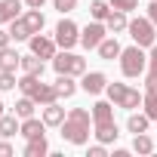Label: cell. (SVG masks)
<instances>
[{"mask_svg": "<svg viewBox=\"0 0 157 157\" xmlns=\"http://www.w3.org/2000/svg\"><path fill=\"white\" fill-rule=\"evenodd\" d=\"M111 3V10H123V13H132L136 6H139V0H108Z\"/></svg>", "mask_w": 157, "mask_h": 157, "instance_id": "31", "label": "cell"}, {"mask_svg": "<svg viewBox=\"0 0 157 157\" xmlns=\"http://www.w3.org/2000/svg\"><path fill=\"white\" fill-rule=\"evenodd\" d=\"M3 108H6V105H3V102H0V117H3Z\"/></svg>", "mask_w": 157, "mask_h": 157, "instance_id": "40", "label": "cell"}, {"mask_svg": "<svg viewBox=\"0 0 157 157\" xmlns=\"http://www.w3.org/2000/svg\"><path fill=\"white\" fill-rule=\"evenodd\" d=\"M120 71H123V77H139V74H145V71H148L145 46H139V43L126 46V49L120 52Z\"/></svg>", "mask_w": 157, "mask_h": 157, "instance_id": "3", "label": "cell"}, {"mask_svg": "<svg viewBox=\"0 0 157 157\" xmlns=\"http://www.w3.org/2000/svg\"><path fill=\"white\" fill-rule=\"evenodd\" d=\"M56 43H59L62 49H74L77 43H80V28H77L71 19H62V22L56 25Z\"/></svg>", "mask_w": 157, "mask_h": 157, "instance_id": "7", "label": "cell"}, {"mask_svg": "<svg viewBox=\"0 0 157 157\" xmlns=\"http://www.w3.org/2000/svg\"><path fill=\"white\" fill-rule=\"evenodd\" d=\"M111 120H114V102H96L93 105V126H102Z\"/></svg>", "mask_w": 157, "mask_h": 157, "instance_id": "12", "label": "cell"}, {"mask_svg": "<svg viewBox=\"0 0 157 157\" xmlns=\"http://www.w3.org/2000/svg\"><path fill=\"white\" fill-rule=\"evenodd\" d=\"M19 120H22L19 114H3V117H0V139H13V136L22 129Z\"/></svg>", "mask_w": 157, "mask_h": 157, "instance_id": "16", "label": "cell"}, {"mask_svg": "<svg viewBox=\"0 0 157 157\" xmlns=\"http://www.w3.org/2000/svg\"><path fill=\"white\" fill-rule=\"evenodd\" d=\"M120 52H123V46L117 43V37H105V40L99 43V56H102L105 62H114V59H120Z\"/></svg>", "mask_w": 157, "mask_h": 157, "instance_id": "15", "label": "cell"}, {"mask_svg": "<svg viewBox=\"0 0 157 157\" xmlns=\"http://www.w3.org/2000/svg\"><path fill=\"white\" fill-rule=\"evenodd\" d=\"M19 90H22L25 96H31L37 105H49V102H56V99H59L56 83H43L37 74H25L22 80H19Z\"/></svg>", "mask_w": 157, "mask_h": 157, "instance_id": "2", "label": "cell"}, {"mask_svg": "<svg viewBox=\"0 0 157 157\" xmlns=\"http://www.w3.org/2000/svg\"><path fill=\"white\" fill-rule=\"evenodd\" d=\"M148 123H151V117L148 114H129V120H126V129L136 136V132H148Z\"/></svg>", "mask_w": 157, "mask_h": 157, "instance_id": "25", "label": "cell"}, {"mask_svg": "<svg viewBox=\"0 0 157 157\" xmlns=\"http://www.w3.org/2000/svg\"><path fill=\"white\" fill-rule=\"evenodd\" d=\"M154 28H157V25H154L151 19H132L126 31H129L132 43H139V46H148V49H151V46H154V40H157Z\"/></svg>", "mask_w": 157, "mask_h": 157, "instance_id": "6", "label": "cell"}, {"mask_svg": "<svg viewBox=\"0 0 157 157\" xmlns=\"http://www.w3.org/2000/svg\"><path fill=\"white\" fill-rule=\"evenodd\" d=\"M145 90H157V77H154V74L145 77Z\"/></svg>", "mask_w": 157, "mask_h": 157, "instance_id": "38", "label": "cell"}, {"mask_svg": "<svg viewBox=\"0 0 157 157\" xmlns=\"http://www.w3.org/2000/svg\"><path fill=\"white\" fill-rule=\"evenodd\" d=\"M148 74H154L157 77V43L151 46V52H148Z\"/></svg>", "mask_w": 157, "mask_h": 157, "instance_id": "33", "label": "cell"}, {"mask_svg": "<svg viewBox=\"0 0 157 157\" xmlns=\"http://www.w3.org/2000/svg\"><path fill=\"white\" fill-rule=\"evenodd\" d=\"M80 86H83V93L99 96V93L108 90V77H105L102 71H86V74H83V80H80Z\"/></svg>", "mask_w": 157, "mask_h": 157, "instance_id": "10", "label": "cell"}, {"mask_svg": "<svg viewBox=\"0 0 157 157\" xmlns=\"http://www.w3.org/2000/svg\"><path fill=\"white\" fill-rule=\"evenodd\" d=\"M43 68H46V65H43L40 56H34V52H31V56H22V71H25V74H37V77H43Z\"/></svg>", "mask_w": 157, "mask_h": 157, "instance_id": "21", "label": "cell"}, {"mask_svg": "<svg viewBox=\"0 0 157 157\" xmlns=\"http://www.w3.org/2000/svg\"><path fill=\"white\" fill-rule=\"evenodd\" d=\"M13 154V145L10 142H0V157H10Z\"/></svg>", "mask_w": 157, "mask_h": 157, "instance_id": "37", "label": "cell"}, {"mask_svg": "<svg viewBox=\"0 0 157 157\" xmlns=\"http://www.w3.org/2000/svg\"><path fill=\"white\" fill-rule=\"evenodd\" d=\"M10 34H13V40H31V28H28V22L22 16L10 22Z\"/></svg>", "mask_w": 157, "mask_h": 157, "instance_id": "24", "label": "cell"}, {"mask_svg": "<svg viewBox=\"0 0 157 157\" xmlns=\"http://www.w3.org/2000/svg\"><path fill=\"white\" fill-rule=\"evenodd\" d=\"M22 19L28 22V28H31V34H40V31H43V25H46V16H43L40 10H28V13H25Z\"/></svg>", "mask_w": 157, "mask_h": 157, "instance_id": "23", "label": "cell"}, {"mask_svg": "<svg viewBox=\"0 0 157 157\" xmlns=\"http://www.w3.org/2000/svg\"><path fill=\"white\" fill-rule=\"evenodd\" d=\"M10 43H13V34H10V31H0V49L10 46Z\"/></svg>", "mask_w": 157, "mask_h": 157, "instance_id": "35", "label": "cell"}, {"mask_svg": "<svg viewBox=\"0 0 157 157\" xmlns=\"http://www.w3.org/2000/svg\"><path fill=\"white\" fill-rule=\"evenodd\" d=\"M108 13H111V3H105V0H93V3H90V16L96 22H105Z\"/></svg>", "mask_w": 157, "mask_h": 157, "instance_id": "29", "label": "cell"}, {"mask_svg": "<svg viewBox=\"0 0 157 157\" xmlns=\"http://www.w3.org/2000/svg\"><path fill=\"white\" fill-rule=\"evenodd\" d=\"M148 19H151V22H154V25H157V0H154V3H151V6H148Z\"/></svg>", "mask_w": 157, "mask_h": 157, "instance_id": "39", "label": "cell"}, {"mask_svg": "<svg viewBox=\"0 0 157 157\" xmlns=\"http://www.w3.org/2000/svg\"><path fill=\"white\" fill-rule=\"evenodd\" d=\"M56 3V10L65 16V13H71V10H77V0H52Z\"/></svg>", "mask_w": 157, "mask_h": 157, "instance_id": "32", "label": "cell"}, {"mask_svg": "<svg viewBox=\"0 0 157 157\" xmlns=\"http://www.w3.org/2000/svg\"><path fill=\"white\" fill-rule=\"evenodd\" d=\"M43 3H46V0H25L28 10H43Z\"/></svg>", "mask_w": 157, "mask_h": 157, "instance_id": "36", "label": "cell"}, {"mask_svg": "<svg viewBox=\"0 0 157 157\" xmlns=\"http://www.w3.org/2000/svg\"><path fill=\"white\" fill-rule=\"evenodd\" d=\"M93 136L102 142V145H111V142H117V123L111 120V123H102V126H93Z\"/></svg>", "mask_w": 157, "mask_h": 157, "instance_id": "18", "label": "cell"}, {"mask_svg": "<svg viewBox=\"0 0 157 157\" xmlns=\"http://www.w3.org/2000/svg\"><path fill=\"white\" fill-rule=\"evenodd\" d=\"M28 43H31V52H34V56H40V59H56V46H59V43H56L52 37H46V34H31Z\"/></svg>", "mask_w": 157, "mask_h": 157, "instance_id": "9", "label": "cell"}, {"mask_svg": "<svg viewBox=\"0 0 157 157\" xmlns=\"http://www.w3.org/2000/svg\"><path fill=\"white\" fill-rule=\"evenodd\" d=\"M19 80H16V71H0V93H10L16 90Z\"/></svg>", "mask_w": 157, "mask_h": 157, "instance_id": "30", "label": "cell"}, {"mask_svg": "<svg viewBox=\"0 0 157 157\" xmlns=\"http://www.w3.org/2000/svg\"><path fill=\"white\" fill-rule=\"evenodd\" d=\"M90 126H93V111L86 108H71L65 123H62V139L71 145H86L90 142Z\"/></svg>", "mask_w": 157, "mask_h": 157, "instance_id": "1", "label": "cell"}, {"mask_svg": "<svg viewBox=\"0 0 157 157\" xmlns=\"http://www.w3.org/2000/svg\"><path fill=\"white\" fill-rule=\"evenodd\" d=\"M65 108L59 105V102H49V105H43V123L46 126H62L65 123Z\"/></svg>", "mask_w": 157, "mask_h": 157, "instance_id": "11", "label": "cell"}, {"mask_svg": "<svg viewBox=\"0 0 157 157\" xmlns=\"http://www.w3.org/2000/svg\"><path fill=\"white\" fill-rule=\"evenodd\" d=\"M132 151H136V154H151V151H154V139L145 136V132H136V139H132Z\"/></svg>", "mask_w": 157, "mask_h": 157, "instance_id": "26", "label": "cell"}, {"mask_svg": "<svg viewBox=\"0 0 157 157\" xmlns=\"http://www.w3.org/2000/svg\"><path fill=\"white\" fill-rule=\"evenodd\" d=\"M105 154H108V151H105V145H102V142L90 148V157H105Z\"/></svg>", "mask_w": 157, "mask_h": 157, "instance_id": "34", "label": "cell"}, {"mask_svg": "<svg viewBox=\"0 0 157 157\" xmlns=\"http://www.w3.org/2000/svg\"><path fill=\"white\" fill-rule=\"evenodd\" d=\"M49 154V145H46V139L40 136V139H28V145H25V157H46Z\"/></svg>", "mask_w": 157, "mask_h": 157, "instance_id": "22", "label": "cell"}, {"mask_svg": "<svg viewBox=\"0 0 157 157\" xmlns=\"http://www.w3.org/2000/svg\"><path fill=\"white\" fill-rule=\"evenodd\" d=\"M22 65V56L13 49V46H3L0 49V71H16Z\"/></svg>", "mask_w": 157, "mask_h": 157, "instance_id": "19", "label": "cell"}, {"mask_svg": "<svg viewBox=\"0 0 157 157\" xmlns=\"http://www.w3.org/2000/svg\"><path fill=\"white\" fill-rule=\"evenodd\" d=\"M142 108L151 120H157V90H145V99H142Z\"/></svg>", "mask_w": 157, "mask_h": 157, "instance_id": "28", "label": "cell"}, {"mask_svg": "<svg viewBox=\"0 0 157 157\" xmlns=\"http://www.w3.org/2000/svg\"><path fill=\"white\" fill-rule=\"evenodd\" d=\"M105 34H108V25H105V22H93V25H86V28L80 31V46L99 49V43L105 40Z\"/></svg>", "mask_w": 157, "mask_h": 157, "instance_id": "8", "label": "cell"}, {"mask_svg": "<svg viewBox=\"0 0 157 157\" xmlns=\"http://www.w3.org/2000/svg\"><path fill=\"white\" fill-rule=\"evenodd\" d=\"M19 132H22L25 139H40V136L46 132V123H43V117H40V120H37V117H25Z\"/></svg>", "mask_w": 157, "mask_h": 157, "instance_id": "14", "label": "cell"}, {"mask_svg": "<svg viewBox=\"0 0 157 157\" xmlns=\"http://www.w3.org/2000/svg\"><path fill=\"white\" fill-rule=\"evenodd\" d=\"M108 99L114 102V108H123V111H136L139 105H142V99H145V93H139V90H132V86H126V83H108Z\"/></svg>", "mask_w": 157, "mask_h": 157, "instance_id": "4", "label": "cell"}, {"mask_svg": "<svg viewBox=\"0 0 157 157\" xmlns=\"http://www.w3.org/2000/svg\"><path fill=\"white\" fill-rule=\"evenodd\" d=\"M56 90H59V99H71V96L77 93V83H74V77H71V74H59Z\"/></svg>", "mask_w": 157, "mask_h": 157, "instance_id": "20", "label": "cell"}, {"mask_svg": "<svg viewBox=\"0 0 157 157\" xmlns=\"http://www.w3.org/2000/svg\"><path fill=\"white\" fill-rule=\"evenodd\" d=\"M52 68H56V74L83 77V74H86V59H83V56H77V52H71V49H62V52L52 59Z\"/></svg>", "mask_w": 157, "mask_h": 157, "instance_id": "5", "label": "cell"}, {"mask_svg": "<svg viewBox=\"0 0 157 157\" xmlns=\"http://www.w3.org/2000/svg\"><path fill=\"white\" fill-rule=\"evenodd\" d=\"M22 16V0H0V25H10Z\"/></svg>", "mask_w": 157, "mask_h": 157, "instance_id": "13", "label": "cell"}, {"mask_svg": "<svg viewBox=\"0 0 157 157\" xmlns=\"http://www.w3.org/2000/svg\"><path fill=\"white\" fill-rule=\"evenodd\" d=\"M105 25H108V31L120 34V31H126V28H129V19H126V13H123V10H111V13H108V19H105Z\"/></svg>", "mask_w": 157, "mask_h": 157, "instance_id": "17", "label": "cell"}, {"mask_svg": "<svg viewBox=\"0 0 157 157\" xmlns=\"http://www.w3.org/2000/svg\"><path fill=\"white\" fill-rule=\"evenodd\" d=\"M34 108H37V102L31 99V96H22L19 102H16V114L25 120V117H34Z\"/></svg>", "mask_w": 157, "mask_h": 157, "instance_id": "27", "label": "cell"}]
</instances>
